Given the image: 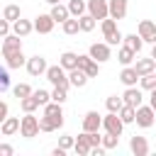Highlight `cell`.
Listing matches in <instances>:
<instances>
[{
    "mask_svg": "<svg viewBox=\"0 0 156 156\" xmlns=\"http://www.w3.org/2000/svg\"><path fill=\"white\" fill-rule=\"evenodd\" d=\"M32 95H34V100H37L39 105H46V102L51 100V93H49V90H44V88H39V90H32Z\"/></svg>",
    "mask_w": 156,
    "mask_h": 156,
    "instance_id": "39",
    "label": "cell"
},
{
    "mask_svg": "<svg viewBox=\"0 0 156 156\" xmlns=\"http://www.w3.org/2000/svg\"><path fill=\"white\" fill-rule=\"evenodd\" d=\"M32 32H34V24H32L29 20H22V17H20V20H15V22H12V34H17V37H22V39H24V37H27V34H32Z\"/></svg>",
    "mask_w": 156,
    "mask_h": 156,
    "instance_id": "17",
    "label": "cell"
},
{
    "mask_svg": "<svg viewBox=\"0 0 156 156\" xmlns=\"http://www.w3.org/2000/svg\"><path fill=\"white\" fill-rule=\"evenodd\" d=\"M73 151H76L78 156H88V154H90V144H88L85 134H80V136L76 139V144H73Z\"/></svg>",
    "mask_w": 156,
    "mask_h": 156,
    "instance_id": "30",
    "label": "cell"
},
{
    "mask_svg": "<svg viewBox=\"0 0 156 156\" xmlns=\"http://www.w3.org/2000/svg\"><path fill=\"white\" fill-rule=\"evenodd\" d=\"M58 127H63V122L54 119V117H39V132H56Z\"/></svg>",
    "mask_w": 156,
    "mask_h": 156,
    "instance_id": "25",
    "label": "cell"
},
{
    "mask_svg": "<svg viewBox=\"0 0 156 156\" xmlns=\"http://www.w3.org/2000/svg\"><path fill=\"white\" fill-rule=\"evenodd\" d=\"M151 58L156 61V44H154V49H151Z\"/></svg>",
    "mask_w": 156,
    "mask_h": 156,
    "instance_id": "49",
    "label": "cell"
},
{
    "mask_svg": "<svg viewBox=\"0 0 156 156\" xmlns=\"http://www.w3.org/2000/svg\"><path fill=\"white\" fill-rule=\"evenodd\" d=\"M154 76H156V71H154Z\"/></svg>",
    "mask_w": 156,
    "mask_h": 156,
    "instance_id": "52",
    "label": "cell"
},
{
    "mask_svg": "<svg viewBox=\"0 0 156 156\" xmlns=\"http://www.w3.org/2000/svg\"><path fill=\"white\" fill-rule=\"evenodd\" d=\"M73 144H76V139H73L71 134H66V136H61V139H58V146H61L63 151H68V149H73Z\"/></svg>",
    "mask_w": 156,
    "mask_h": 156,
    "instance_id": "43",
    "label": "cell"
},
{
    "mask_svg": "<svg viewBox=\"0 0 156 156\" xmlns=\"http://www.w3.org/2000/svg\"><path fill=\"white\" fill-rule=\"evenodd\" d=\"M100 127H102V117L98 115V110L85 112V117H83V132H100Z\"/></svg>",
    "mask_w": 156,
    "mask_h": 156,
    "instance_id": "12",
    "label": "cell"
},
{
    "mask_svg": "<svg viewBox=\"0 0 156 156\" xmlns=\"http://www.w3.org/2000/svg\"><path fill=\"white\" fill-rule=\"evenodd\" d=\"M149 93H151V98H149V105H151V107H154V112H156V88H154V90H149Z\"/></svg>",
    "mask_w": 156,
    "mask_h": 156,
    "instance_id": "47",
    "label": "cell"
},
{
    "mask_svg": "<svg viewBox=\"0 0 156 156\" xmlns=\"http://www.w3.org/2000/svg\"><path fill=\"white\" fill-rule=\"evenodd\" d=\"M61 27H63V34H68V37H73V34L80 32V27H78V17H68L66 22H61Z\"/></svg>",
    "mask_w": 156,
    "mask_h": 156,
    "instance_id": "33",
    "label": "cell"
},
{
    "mask_svg": "<svg viewBox=\"0 0 156 156\" xmlns=\"http://www.w3.org/2000/svg\"><path fill=\"white\" fill-rule=\"evenodd\" d=\"M68 83H71L73 88H83V85L88 83V76H85V71H80L78 66H76V68H71V71H68Z\"/></svg>",
    "mask_w": 156,
    "mask_h": 156,
    "instance_id": "20",
    "label": "cell"
},
{
    "mask_svg": "<svg viewBox=\"0 0 156 156\" xmlns=\"http://www.w3.org/2000/svg\"><path fill=\"white\" fill-rule=\"evenodd\" d=\"M134 71L139 73V76H146V73H154L156 71V61L149 56V58H136V63H134Z\"/></svg>",
    "mask_w": 156,
    "mask_h": 156,
    "instance_id": "19",
    "label": "cell"
},
{
    "mask_svg": "<svg viewBox=\"0 0 156 156\" xmlns=\"http://www.w3.org/2000/svg\"><path fill=\"white\" fill-rule=\"evenodd\" d=\"M78 27H80V32H93V29H95V17L88 15V12L80 15V17H78Z\"/></svg>",
    "mask_w": 156,
    "mask_h": 156,
    "instance_id": "32",
    "label": "cell"
},
{
    "mask_svg": "<svg viewBox=\"0 0 156 156\" xmlns=\"http://www.w3.org/2000/svg\"><path fill=\"white\" fill-rule=\"evenodd\" d=\"M2 17H5L7 22H15V20H20V17H22V10H20V5H5V10H2Z\"/></svg>",
    "mask_w": 156,
    "mask_h": 156,
    "instance_id": "31",
    "label": "cell"
},
{
    "mask_svg": "<svg viewBox=\"0 0 156 156\" xmlns=\"http://www.w3.org/2000/svg\"><path fill=\"white\" fill-rule=\"evenodd\" d=\"M46 2H49V5H56V2H61V0H46Z\"/></svg>",
    "mask_w": 156,
    "mask_h": 156,
    "instance_id": "50",
    "label": "cell"
},
{
    "mask_svg": "<svg viewBox=\"0 0 156 156\" xmlns=\"http://www.w3.org/2000/svg\"><path fill=\"white\" fill-rule=\"evenodd\" d=\"M122 41H124V46H129L132 51H141V46H144V39L139 37V34H127V37H122Z\"/></svg>",
    "mask_w": 156,
    "mask_h": 156,
    "instance_id": "26",
    "label": "cell"
},
{
    "mask_svg": "<svg viewBox=\"0 0 156 156\" xmlns=\"http://www.w3.org/2000/svg\"><path fill=\"white\" fill-rule=\"evenodd\" d=\"M66 7H68V15H71V17H80V15H85V12H88V7H85V2H83V0H71Z\"/></svg>",
    "mask_w": 156,
    "mask_h": 156,
    "instance_id": "28",
    "label": "cell"
},
{
    "mask_svg": "<svg viewBox=\"0 0 156 156\" xmlns=\"http://www.w3.org/2000/svg\"><path fill=\"white\" fill-rule=\"evenodd\" d=\"M51 154H54V156H66V151H63V149H61V146H56V149H54V151H51Z\"/></svg>",
    "mask_w": 156,
    "mask_h": 156,
    "instance_id": "48",
    "label": "cell"
},
{
    "mask_svg": "<svg viewBox=\"0 0 156 156\" xmlns=\"http://www.w3.org/2000/svg\"><path fill=\"white\" fill-rule=\"evenodd\" d=\"M24 66H27V73L37 78V76H44V71H46V66H49V63H46V58H44V56H39V54H37V56H29V58L24 61Z\"/></svg>",
    "mask_w": 156,
    "mask_h": 156,
    "instance_id": "7",
    "label": "cell"
},
{
    "mask_svg": "<svg viewBox=\"0 0 156 156\" xmlns=\"http://www.w3.org/2000/svg\"><path fill=\"white\" fill-rule=\"evenodd\" d=\"M122 105H124V102H122V98H117V95H110V98L105 100V107H107V112H117Z\"/></svg>",
    "mask_w": 156,
    "mask_h": 156,
    "instance_id": "38",
    "label": "cell"
},
{
    "mask_svg": "<svg viewBox=\"0 0 156 156\" xmlns=\"http://www.w3.org/2000/svg\"><path fill=\"white\" fill-rule=\"evenodd\" d=\"M0 139H2V132H0Z\"/></svg>",
    "mask_w": 156,
    "mask_h": 156,
    "instance_id": "51",
    "label": "cell"
},
{
    "mask_svg": "<svg viewBox=\"0 0 156 156\" xmlns=\"http://www.w3.org/2000/svg\"><path fill=\"white\" fill-rule=\"evenodd\" d=\"M12 154H15V149H12L10 144H2V141H0V156H12Z\"/></svg>",
    "mask_w": 156,
    "mask_h": 156,
    "instance_id": "45",
    "label": "cell"
},
{
    "mask_svg": "<svg viewBox=\"0 0 156 156\" xmlns=\"http://www.w3.org/2000/svg\"><path fill=\"white\" fill-rule=\"evenodd\" d=\"M85 7H88V15H93L95 20L110 17V12H107V0H88Z\"/></svg>",
    "mask_w": 156,
    "mask_h": 156,
    "instance_id": "10",
    "label": "cell"
},
{
    "mask_svg": "<svg viewBox=\"0 0 156 156\" xmlns=\"http://www.w3.org/2000/svg\"><path fill=\"white\" fill-rule=\"evenodd\" d=\"M58 66L66 68V71L76 68V66H78V54H73V51H63V54L58 56Z\"/></svg>",
    "mask_w": 156,
    "mask_h": 156,
    "instance_id": "22",
    "label": "cell"
},
{
    "mask_svg": "<svg viewBox=\"0 0 156 156\" xmlns=\"http://www.w3.org/2000/svg\"><path fill=\"white\" fill-rule=\"evenodd\" d=\"M102 37H105V41L110 44V46H117L119 41H122V32L117 29V20H112V17H105L102 20Z\"/></svg>",
    "mask_w": 156,
    "mask_h": 156,
    "instance_id": "2",
    "label": "cell"
},
{
    "mask_svg": "<svg viewBox=\"0 0 156 156\" xmlns=\"http://www.w3.org/2000/svg\"><path fill=\"white\" fill-rule=\"evenodd\" d=\"M122 102H124V105H132V107H139V105L144 102V95H141V90H139L136 85H129V88L124 90V95H122Z\"/></svg>",
    "mask_w": 156,
    "mask_h": 156,
    "instance_id": "13",
    "label": "cell"
},
{
    "mask_svg": "<svg viewBox=\"0 0 156 156\" xmlns=\"http://www.w3.org/2000/svg\"><path fill=\"white\" fill-rule=\"evenodd\" d=\"M10 88V71L0 66V93H5Z\"/></svg>",
    "mask_w": 156,
    "mask_h": 156,
    "instance_id": "42",
    "label": "cell"
},
{
    "mask_svg": "<svg viewBox=\"0 0 156 156\" xmlns=\"http://www.w3.org/2000/svg\"><path fill=\"white\" fill-rule=\"evenodd\" d=\"M5 61H7V68H20V66H24V54L22 51H17V54H10V56H5Z\"/></svg>",
    "mask_w": 156,
    "mask_h": 156,
    "instance_id": "34",
    "label": "cell"
},
{
    "mask_svg": "<svg viewBox=\"0 0 156 156\" xmlns=\"http://www.w3.org/2000/svg\"><path fill=\"white\" fill-rule=\"evenodd\" d=\"M139 83H141V90H154V88H156V76H154V73L139 76Z\"/></svg>",
    "mask_w": 156,
    "mask_h": 156,
    "instance_id": "36",
    "label": "cell"
},
{
    "mask_svg": "<svg viewBox=\"0 0 156 156\" xmlns=\"http://www.w3.org/2000/svg\"><path fill=\"white\" fill-rule=\"evenodd\" d=\"M20 107H22V112H34V110L39 107V102L34 100V95H27V98L20 100Z\"/></svg>",
    "mask_w": 156,
    "mask_h": 156,
    "instance_id": "35",
    "label": "cell"
},
{
    "mask_svg": "<svg viewBox=\"0 0 156 156\" xmlns=\"http://www.w3.org/2000/svg\"><path fill=\"white\" fill-rule=\"evenodd\" d=\"M32 24H34V32H39V34H49V32L54 29L56 22L51 20V15H37Z\"/></svg>",
    "mask_w": 156,
    "mask_h": 156,
    "instance_id": "15",
    "label": "cell"
},
{
    "mask_svg": "<svg viewBox=\"0 0 156 156\" xmlns=\"http://www.w3.org/2000/svg\"><path fill=\"white\" fill-rule=\"evenodd\" d=\"M88 54H90V58L93 61H98V63H105V61H110V44L107 41H95V44H90V49H88Z\"/></svg>",
    "mask_w": 156,
    "mask_h": 156,
    "instance_id": "5",
    "label": "cell"
},
{
    "mask_svg": "<svg viewBox=\"0 0 156 156\" xmlns=\"http://www.w3.org/2000/svg\"><path fill=\"white\" fill-rule=\"evenodd\" d=\"M44 76H46V80H49L51 85H58V88H66V90L71 88V83H68V71L61 68V66H46Z\"/></svg>",
    "mask_w": 156,
    "mask_h": 156,
    "instance_id": "1",
    "label": "cell"
},
{
    "mask_svg": "<svg viewBox=\"0 0 156 156\" xmlns=\"http://www.w3.org/2000/svg\"><path fill=\"white\" fill-rule=\"evenodd\" d=\"M102 129L107 132V134H122V129H124V122L119 119V115L117 112H107L105 117H102Z\"/></svg>",
    "mask_w": 156,
    "mask_h": 156,
    "instance_id": "6",
    "label": "cell"
},
{
    "mask_svg": "<svg viewBox=\"0 0 156 156\" xmlns=\"http://www.w3.org/2000/svg\"><path fill=\"white\" fill-rule=\"evenodd\" d=\"M0 132H2V136L17 134V132H20V117H5V119L0 122Z\"/></svg>",
    "mask_w": 156,
    "mask_h": 156,
    "instance_id": "18",
    "label": "cell"
},
{
    "mask_svg": "<svg viewBox=\"0 0 156 156\" xmlns=\"http://www.w3.org/2000/svg\"><path fill=\"white\" fill-rule=\"evenodd\" d=\"M49 15H51V20H54V22H58V24H61V22H66V20L71 17V15H68V7H66V5H61V2L51 5V12H49Z\"/></svg>",
    "mask_w": 156,
    "mask_h": 156,
    "instance_id": "21",
    "label": "cell"
},
{
    "mask_svg": "<svg viewBox=\"0 0 156 156\" xmlns=\"http://www.w3.org/2000/svg\"><path fill=\"white\" fill-rule=\"evenodd\" d=\"M66 93H68L66 88H58V85H54V90H51V100H54V102H61V105H63V102H66V98H68Z\"/></svg>",
    "mask_w": 156,
    "mask_h": 156,
    "instance_id": "40",
    "label": "cell"
},
{
    "mask_svg": "<svg viewBox=\"0 0 156 156\" xmlns=\"http://www.w3.org/2000/svg\"><path fill=\"white\" fill-rule=\"evenodd\" d=\"M134 58H136V51H132L129 46H122V49L117 51V61H119L122 66H132Z\"/></svg>",
    "mask_w": 156,
    "mask_h": 156,
    "instance_id": "27",
    "label": "cell"
},
{
    "mask_svg": "<svg viewBox=\"0 0 156 156\" xmlns=\"http://www.w3.org/2000/svg\"><path fill=\"white\" fill-rule=\"evenodd\" d=\"M20 134L24 139H32L39 134V117H34V112H24V117L20 119Z\"/></svg>",
    "mask_w": 156,
    "mask_h": 156,
    "instance_id": "3",
    "label": "cell"
},
{
    "mask_svg": "<svg viewBox=\"0 0 156 156\" xmlns=\"http://www.w3.org/2000/svg\"><path fill=\"white\" fill-rule=\"evenodd\" d=\"M119 80L129 88V85H136V80H139V73L134 71V66H124L122 68V73H119Z\"/></svg>",
    "mask_w": 156,
    "mask_h": 156,
    "instance_id": "23",
    "label": "cell"
},
{
    "mask_svg": "<svg viewBox=\"0 0 156 156\" xmlns=\"http://www.w3.org/2000/svg\"><path fill=\"white\" fill-rule=\"evenodd\" d=\"M136 34H139L144 41L156 44V22H151V20H141L139 27H136Z\"/></svg>",
    "mask_w": 156,
    "mask_h": 156,
    "instance_id": "9",
    "label": "cell"
},
{
    "mask_svg": "<svg viewBox=\"0 0 156 156\" xmlns=\"http://www.w3.org/2000/svg\"><path fill=\"white\" fill-rule=\"evenodd\" d=\"M78 68H80V71H85V76H88V78H95V76L100 73V63H98V61H93V58H90V54H78Z\"/></svg>",
    "mask_w": 156,
    "mask_h": 156,
    "instance_id": "8",
    "label": "cell"
},
{
    "mask_svg": "<svg viewBox=\"0 0 156 156\" xmlns=\"http://www.w3.org/2000/svg\"><path fill=\"white\" fill-rule=\"evenodd\" d=\"M107 12L112 20H124L127 17V0H107Z\"/></svg>",
    "mask_w": 156,
    "mask_h": 156,
    "instance_id": "14",
    "label": "cell"
},
{
    "mask_svg": "<svg viewBox=\"0 0 156 156\" xmlns=\"http://www.w3.org/2000/svg\"><path fill=\"white\" fill-rule=\"evenodd\" d=\"M17 51H22V37H17V34H7V37H2V56L17 54Z\"/></svg>",
    "mask_w": 156,
    "mask_h": 156,
    "instance_id": "11",
    "label": "cell"
},
{
    "mask_svg": "<svg viewBox=\"0 0 156 156\" xmlns=\"http://www.w3.org/2000/svg\"><path fill=\"white\" fill-rule=\"evenodd\" d=\"M12 93H15V98H17V100H22V98L32 95V88H29L27 83H17V85L12 88Z\"/></svg>",
    "mask_w": 156,
    "mask_h": 156,
    "instance_id": "37",
    "label": "cell"
},
{
    "mask_svg": "<svg viewBox=\"0 0 156 156\" xmlns=\"http://www.w3.org/2000/svg\"><path fill=\"white\" fill-rule=\"evenodd\" d=\"M100 144H102L105 149H115V146L119 144V136H117V134H105V136L100 139Z\"/></svg>",
    "mask_w": 156,
    "mask_h": 156,
    "instance_id": "41",
    "label": "cell"
},
{
    "mask_svg": "<svg viewBox=\"0 0 156 156\" xmlns=\"http://www.w3.org/2000/svg\"><path fill=\"white\" fill-rule=\"evenodd\" d=\"M7 115H10V107H7V102H2V100H0V122H2Z\"/></svg>",
    "mask_w": 156,
    "mask_h": 156,
    "instance_id": "46",
    "label": "cell"
},
{
    "mask_svg": "<svg viewBox=\"0 0 156 156\" xmlns=\"http://www.w3.org/2000/svg\"><path fill=\"white\" fill-rule=\"evenodd\" d=\"M44 115H46V117H54V119H58V122H63V110H61V102L49 100V102L44 105Z\"/></svg>",
    "mask_w": 156,
    "mask_h": 156,
    "instance_id": "24",
    "label": "cell"
},
{
    "mask_svg": "<svg viewBox=\"0 0 156 156\" xmlns=\"http://www.w3.org/2000/svg\"><path fill=\"white\" fill-rule=\"evenodd\" d=\"M129 149H132V154L134 156H146L149 154V141H146V136H132L129 139Z\"/></svg>",
    "mask_w": 156,
    "mask_h": 156,
    "instance_id": "16",
    "label": "cell"
},
{
    "mask_svg": "<svg viewBox=\"0 0 156 156\" xmlns=\"http://www.w3.org/2000/svg\"><path fill=\"white\" fill-rule=\"evenodd\" d=\"M134 112H136V107H132V105H122V107L117 110V115H119V119H122L124 124H132V122H134Z\"/></svg>",
    "mask_w": 156,
    "mask_h": 156,
    "instance_id": "29",
    "label": "cell"
},
{
    "mask_svg": "<svg viewBox=\"0 0 156 156\" xmlns=\"http://www.w3.org/2000/svg\"><path fill=\"white\" fill-rule=\"evenodd\" d=\"M10 29H12V22H7V20L2 17V20H0V37H7Z\"/></svg>",
    "mask_w": 156,
    "mask_h": 156,
    "instance_id": "44",
    "label": "cell"
},
{
    "mask_svg": "<svg viewBox=\"0 0 156 156\" xmlns=\"http://www.w3.org/2000/svg\"><path fill=\"white\" fill-rule=\"evenodd\" d=\"M134 122H136L141 129L154 127V122H156V112H154V107H151V105H139L136 112H134Z\"/></svg>",
    "mask_w": 156,
    "mask_h": 156,
    "instance_id": "4",
    "label": "cell"
}]
</instances>
